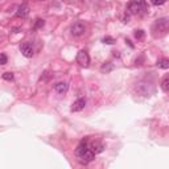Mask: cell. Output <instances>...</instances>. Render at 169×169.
Returning a JSON list of instances; mask_svg holds the SVG:
<instances>
[{"label": "cell", "mask_w": 169, "mask_h": 169, "mask_svg": "<svg viewBox=\"0 0 169 169\" xmlns=\"http://www.w3.org/2000/svg\"><path fill=\"white\" fill-rule=\"evenodd\" d=\"M75 156H77V160H78L79 164L87 165L95 159V156H97V155H95V153L90 149L87 139H83L78 144V147L75 148Z\"/></svg>", "instance_id": "cell-1"}, {"label": "cell", "mask_w": 169, "mask_h": 169, "mask_svg": "<svg viewBox=\"0 0 169 169\" xmlns=\"http://www.w3.org/2000/svg\"><path fill=\"white\" fill-rule=\"evenodd\" d=\"M168 29H169V21L167 17H161V19H157V20L153 22L152 25V34L153 37H163L168 33Z\"/></svg>", "instance_id": "cell-2"}, {"label": "cell", "mask_w": 169, "mask_h": 169, "mask_svg": "<svg viewBox=\"0 0 169 169\" xmlns=\"http://www.w3.org/2000/svg\"><path fill=\"white\" fill-rule=\"evenodd\" d=\"M136 91H137V94L141 95V97L149 98L155 94L156 87L151 81H140V82L136 83Z\"/></svg>", "instance_id": "cell-3"}, {"label": "cell", "mask_w": 169, "mask_h": 169, "mask_svg": "<svg viewBox=\"0 0 169 169\" xmlns=\"http://www.w3.org/2000/svg\"><path fill=\"white\" fill-rule=\"evenodd\" d=\"M127 9H128L129 15H143L148 11V5L145 0H132V2H129Z\"/></svg>", "instance_id": "cell-4"}, {"label": "cell", "mask_w": 169, "mask_h": 169, "mask_svg": "<svg viewBox=\"0 0 169 169\" xmlns=\"http://www.w3.org/2000/svg\"><path fill=\"white\" fill-rule=\"evenodd\" d=\"M84 32H86V25H84L82 21H77L74 24H71V26H70V33L75 37L82 36Z\"/></svg>", "instance_id": "cell-5"}, {"label": "cell", "mask_w": 169, "mask_h": 169, "mask_svg": "<svg viewBox=\"0 0 169 169\" xmlns=\"http://www.w3.org/2000/svg\"><path fill=\"white\" fill-rule=\"evenodd\" d=\"M75 60H77V62H78L81 66L89 67V65H90V56H89V53H87L86 50H79L78 54H77Z\"/></svg>", "instance_id": "cell-6"}, {"label": "cell", "mask_w": 169, "mask_h": 169, "mask_svg": "<svg viewBox=\"0 0 169 169\" xmlns=\"http://www.w3.org/2000/svg\"><path fill=\"white\" fill-rule=\"evenodd\" d=\"M20 52L26 58H30V57H33V54H34V49L30 42H22L20 45Z\"/></svg>", "instance_id": "cell-7"}, {"label": "cell", "mask_w": 169, "mask_h": 169, "mask_svg": "<svg viewBox=\"0 0 169 169\" xmlns=\"http://www.w3.org/2000/svg\"><path fill=\"white\" fill-rule=\"evenodd\" d=\"M87 141H89L90 149L95 153V155H98V153H101V152L105 151V145H103L99 140H90V139H87Z\"/></svg>", "instance_id": "cell-8"}, {"label": "cell", "mask_w": 169, "mask_h": 169, "mask_svg": "<svg viewBox=\"0 0 169 169\" xmlns=\"http://www.w3.org/2000/svg\"><path fill=\"white\" fill-rule=\"evenodd\" d=\"M28 15H29V7H28L26 3H22V4L17 8L15 16H16L17 19H26V17H28Z\"/></svg>", "instance_id": "cell-9"}, {"label": "cell", "mask_w": 169, "mask_h": 169, "mask_svg": "<svg viewBox=\"0 0 169 169\" xmlns=\"http://www.w3.org/2000/svg\"><path fill=\"white\" fill-rule=\"evenodd\" d=\"M84 106H86V99L79 98L71 105V111L73 112H79V111H82L84 109Z\"/></svg>", "instance_id": "cell-10"}, {"label": "cell", "mask_w": 169, "mask_h": 169, "mask_svg": "<svg viewBox=\"0 0 169 169\" xmlns=\"http://www.w3.org/2000/svg\"><path fill=\"white\" fill-rule=\"evenodd\" d=\"M54 90H56L57 94L64 95V94H66V91L69 90V84L66 82H58V83H56Z\"/></svg>", "instance_id": "cell-11"}, {"label": "cell", "mask_w": 169, "mask_h": 169, "mask_svg": "<svg viewBox=\"0 0 169 169\" xmlns=\"http://www.w3.org/2000/svg\"><path fill=\"white\" fill-rule=\"evenodd\" d=\"M114 70V64H111V62H105L101 66V71L102 73H110V71H112Z\"/></svg>", "instance_id": "cell-12"}, {"label": "cell", "mask_w": 169, "mask_h": 169, "mask_svg": "<svg viewBox=\"0 0 169 169\" xmlns=\"http://www.w3.org/2000/svg\"><path fill=\"white\" fill-rule=\"evenodd\" d=\"M161 90L164 91V93H168L169 91V77L165 75L163 81H161Z\"/></svg>", "instance_id": "cell-13"}, {"label": "cell", "mask_w": 169, "mask_h": 169, "mask_svg": "<svg viewBox=\"0 0 169 169\" xmlns=\"http://www.w3.org/2000/svg\"><path fill=\"white\" fill-rule=\"evenodd\" d=\"M157 66L161 67V69H169V60L168 58H160V60H157Z\"/></svg>", "instance_id": "cell-14"}, {"label": "cell", "mask_w": 169, "mask_h": 169, "mask_svg": "<svg viewBox=\"0 0 169 169\" xmlns=\"http://www.w3.org/2000/svg\"><path fill=\"white\" fill-rule=\"evenodd\" d=\"M45 25V21L42 20V19H37L36 22H34V26H33V29H40L42 28V26Z\"/></svg>", "instance_id": "cell-15"}, {"label": "cell", "mask_w": 169, "mask_h": 169, "mask_svg": "<svg viewBox=\"0 0 169 169\" xmlns=\"http://www.w3.org/2000/svg\"><path fill=\"white\" fill-rule=\"evenodd\" d=\"M102 41H103V44H107V45H112V44H115V38L111 37V36H106Z\"/></svg>", "instance_id": "cell-16"}, {"label": "cell", "mask_w": 169, "mask_h": 169, "mask_svg": "<svg viewBox=\"0 0 169 169\" xmlns=\"http://www.w3.org/2000/svg\"><path fill=\"white\" fill-rule=\"evenodd\" d=\"M13 73H11V71H7L3 74V79L4 81H13Z\"/></svg>", "instance_id": "cell-17"}, {"label": "cell", "mask_w": 169, "mask_h": 169, "mask_svg": "<svg viewBox=\"0 0 169 169\" xmlns=\"http://www.w3.org/2000/svg\"><path fill=\"white\" fill-rule=\"evenodd\" d=\"M8 62V57L4 53H0V65H5Z\"/></svg>", "instance_id": "cell-18"}, {"label": "cell", "mask_w": 169, "mask_h": 169, "mask_svg": "<svg viewBox=\"0 0 169 169\" xmlns=\"http://www.w3.org/2000/svg\"><path fill=\"white\" fill-rule=\"evenodd\" d=\"M135 37L137 38V40H141V38L144 37V30H141V29L135 30Z\"/></svg>", "instance_id": "cell-19"}, {"label": "cell", "mask_w": 169, "mask_h": 169, "mask_svg": "<svg viewBox=\"0 0 169 169\" xmlns=\"http://www.w3.org/2000/svg\"><path fill=\"white\" fill-rule=\"evenodd\" d=\"M165 2H167V0H152V4H155V5H163Z\"/></svg>", "instance_id": "cell-20"}, {"label": "cell", "mask_w": 169, "mask_h": 169, "mask_svg": "<svg viewBox=\"0 0 169 169\" xmlns=\"http://www.w3.org/2000/svg\"><path fill=\"white\" fill-rule=\"evenodd\" d=\"M38 2H40V0H38Z\"/></svg>", "instance_id": "cell-21"}]
</instances>
